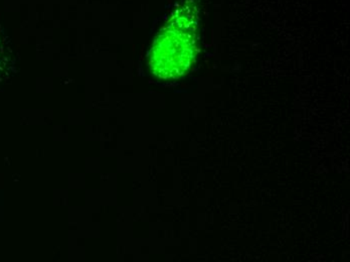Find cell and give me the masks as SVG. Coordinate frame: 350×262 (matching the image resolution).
Instances as JSON below:
<instances>
[{
    "label": "cell",
    "instance_id": "cell-1",
    "mask_svg": "<svg viewBox=\"0 0 350 262\" xmlns=\"http://www.w3.org/2000/svg\"><path fill=\"white\" fill-rule=\"evenodd\" d=\"M198 4L187 0L160 31L149 57L151 71L158 78H179L191 69L198 50Z\"/></svg>",
    "mask_w": 350,
    "mask_h": 262
}]
</instances>
